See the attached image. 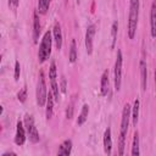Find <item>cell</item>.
Returning <instances> with one entry per match:
<instances>
[{
	"label": "cell",
	"mask_w": 156,
	"mask_h": 156,
	"mask_svg": "<svg viewBox=\"0 0 156 156\" xmlns=\"http://www.w3.org/2000/svg\"><path fill=\"white\" fill-rule=\"evenodd\" d=\"M132 118V107L129 104L123 106L122 117H121V129H119V138H118V154L122 156L124 154V145H126V135L129 127V119Z\"/></svg>",
	"instance_id": "obj_1"
},
{
	"label": "cell",
	"mask_w": 156,
	"mask_h": 156,
	"mask_svg": "<svg viewBox=\"0 0 156 156\" xmlns=\"http://www.w3.org/2000/svg\"><path fill=\"white\" fill-rule=\"evenodd\" d=\"M139 18V0H129V16H128V38L133 39L136 33Z\"/></svg>",
	"instance_id": "obj_2"
},
{
	"label": "cell",
	"mask_w": 156,
	"mask_h": 156,
	"mask_svg": "<svg viewBox=\"0 0 156 156\" xmlns=\"http://www.w3.org/2000/svg\"><path fill=\"white\" fill-rule=\"evenodd\" d=\"M51 41H52L51 33L48 30V32H45V34H44V37L41 39V43H40V46H39V51H38V60H39L40 63L45 62L49 58V56L51 54Z\"/></svg>",
	"instance_id": "obj_3"
},
{
	"label": "cell",
	"mask_w": 156,
	"mask_h": 156,
	"mask_svg": "<svg viewBox=\"0 0 156 156\" xmlns=\"http://www.w3.org/2000/svg\"><path fill=\"white\" fill-rule=\"evenodd\" d=\"M35 95H37V104L39 106H44L46 102V99H48V90H46V83H45V77H44L43 71H40V73H39Z\"/></svg>",
	"instance_id": "obj_4"
},
{
	"label": "cell",
	"mask_w": 156,
	"mask_h": 156,
	"mask_svg": "<svg viewBox=\"0 0 156 156\" xmlns=\"http://www.w3.org/2000/svg\"><path fill=\"white\" fill-rule=\"evenodd\" d=\"M122 62H123V56H122V51L117 50V56H116V61H115V89L118 91L121 89V84H122Z\"/></svg>",
	"instance_id": "obj_5"
},
{
	"label": "cell",
	"mask_w": 156,
	"mask_h": 156,
	"mask_svg": "<svg viewBox=\"0 0 156 156\" xmlns=\"http://www.w3.org/2000/svg\"><path fill=\"white\" fill-rule=\"evenodd\" d=\"M24 127H26V130L29 135V140L35 144L39 141V133L37 130V127L34 126V119L30 115H26L24 117Z\"/></svg>",
	"instance_id": "obj_6"
},
{
	"label": "cell",
	"mask_w": 156,
	"mask_h": 156,
	"mask_svg": "<svg viewBox=\"0 0 156 156\" xmlns=\"http://www.w3.org/2000/svg\"><path fill=\"white\" fill-rule=\"evenodd\" d=\"M49 78H50V83H51V91L54 93L55 96V101H58V84L56 82L57 78V72H56V65L52 61L50 65V69H49Z\"/></svg>",
	"instance_id": "obj_7"
},
{
	"label": "cell",
	"mask_w": 156,
	"mask_h": 156,
	"mask_svg": "<svg viewBox=\"0 0 156 156\" xmlns=\"http://www.w3.org/2000/svg\"><path fill=\"white\" fill-rule=\"evenodd\" d=\"M95 26L94 24H89L85 32V48H87V52L88 55L93 54V41H94V35H95Z\"/></svg>",
	"instance_id": "obj_8"
},
{
	"label": "cell",
	"mask_w": 156,
	"mask_h": 156,
	"mask_svg": "<svg viewBox=\"0 0 156 156\" xmlns=\"http://www.w3.org/2000/svg\"><path fill=\"white\" fill-rule=\"evenodd\" d=\"M26 141V127H23V123L21 121L17 122L16 126V135H15V143L17 145H23Z\"/></svg>",
	"instance_id": "obj_9"
},
{
	"label": "cell",
	"mask_w": 156,
	"mask_h": 156,
	"mask_svg": "<svg viewBox=\"0 0 156 156\" xmlns=\"http://www.w3.org/2000/svg\"><path fill=\"white\" fill-rule=\"evenodd\" d=\"M139 68H140V82H141V89L143 91L146 90V82H147V69H146V62L144 58L140 60L139 62Z\"/></svg>",
	"instance_id": "obj_10"
},
{
	"label": "cell",
	"mask_w": 156,
	"mask_h": 156,
	"mask_svg": "<svg viewBox=\"0 0 156 156\" xmlns=\"http://www.w3.org/2000/svg\"><path fill=\"white\" fill-rule=\"evenodd\" d=\"M54 40H55V45L56 49L60 50L62 48V30H61V26L58 22H56L54 24Z\"/></svg>",
	"instance_id": "obj_11"
},
{
	"label": "cell",
	"mask_w": 156,
	"mask_h": 156,
	"mask_svg": "<svg viewBox=\"0 0 156 156\" xmlns=\"http://www.w3.org/2000/svg\"><path fill=\"white\" fill-rule=\"evenodd\" d=\"M40 35V22H39V16L38 12L34 11L33 12V40L34 43H38Z\"/></svg>",
	"instance_id": "obj_12"
},
{
	"label": "cell",
	"mask_w": 156,
	"mask_h": 156,
	"mask_svg": "<svg viewBox=\"0 0 156 156\" xmlns=\"http://www.w3.org/2000/svg\"><path fill=\"white\" fill-rule=\"evenodd\" d=\"M150 26H151V37L156 38V0H154L152 4H151Z\"/></svg>",
	"instance_id": "obj_13"
},
{
	"label": "cell",
	"mask_w": 156,
	"mask_h": 156,
	"mask_svg": "<svg viewBox=\"0 0 156 156\" xmlns=\"http://www.w3.org/2000/svg\"><path fill=\"white\" fill-rule=\"evenodd\" d=\"M104 150L107 155H111L112 150V139H111V129L107 128L104 133Z\"/></svg>",
	"instance_id": "obj_14"
},
{
	"label": "cell",
	"mask_w": 156,
	"mask_h": 156,
	"mask_svg": "<svg viewBox=\"0 0 156 156\" xmlns=\"http://www.w3.org/2000/svg\"><path fill=\"white\" fill-rule=\"evenodd\" d=\"M54 101H55V96L52 91L48 93V99H46V111H45V116L48 119H50L52 117V108H54Z\"/></svg>",
	"instance_id": "obj_15"
},
{
	"label": "cell",
	"mask_w": 156,
	"mask_h": 156,
	"mask_svg": "<svg viewBox=\"0 0 156 156\" xmlns=\"http://www.w3.org/2000/svg\"><path fill=\"white\" fill-rule=\"evenodd\" d=\"M108 71H104L102 76H101V83H100V91L102 96H106L108 93Z\"/></svg>",
	"instance_id": "obj_16"
},
{
	"label": "cell",
	"mask_w": 156,
	"mask_h": 156,
	"mask_svg": "<svg viewBox=\"0 0 156 156\" xmlns=\"http://www.w3.org/2000/svg\"><path fill=\"white\" fill-rule=\"evenodd\" d=\"M71 150H72V141L68 139V140H65L61 146L58 147V151H57V155H65V156H68L71 154Z\"/></svg>",
	"instance_id": "obj_17"
},
{
	"label": "cell",
	"mask_w": 156,
	"mask_h": 156,
	"mask_svg": "<svg viewBox=\"0 0 156 156\" xmlns=\"http://www.w3.org/2000/svg\"><path fill=\"white\" fill-rule=\"evenodd\" d=\"M139 100L135 99L134 100V104H133V107H132V122H133V126L136 127V123H138V119H139Z\"/></svg>",
	"instance_id": "obj_18"
},
{
	"label": "cell",
	"mask_w": 156,
	"mask_h": 156,
	"mask_svg": "<svg viewBox=\"0 0 156 156\" xmlns=\"http://www.w3.org/2000/svg\"><path fill=\"white\" fill-rule=\"evenodd\" d=\"M88 115H89V106H88L87 104H84L83 107H82V111H80V113H79V116H78V118H77V124H78V126H82V124L87 121Z\"/></svg>",
	"instance_id": "obj_19"
},
{
	"label": "cell",
	"mask_w": 156,
	"mask_h": 156,
	"mask_svg": "<svg viewBox=\"0 0 156 156\" xmlns=\"http://www.w3.org/2000/svg\"><path fill=\"white\" fill-rule=\"evenodd\" d=\"M140 151H139V133L135 132L134 135H133V144H132V155L133 156H136L139 155Z\"/></svg>",
	"instance_id": "obj_20"
},
{
	"label": "cell",
	"mask_w": 156,
	"mask_h": 156,
	"mask_svg": "<svg viewBox=\"0 0 156 156\" xmlns=\"http://www.w3.org/2000/svg\"><path fill=\"white\" fill-rule=\"evenodd\" d=\"M69 62L71 63H74L77 61V45H76V40L72 39L71 41V48H69Z\"/></svg>",
	"instance_id": "obj_21"
},
{
	"label": "cell",
	"mask_w": 156,
	"mask_h": 156,
	"mask_svg": "<svg viewBox=\"0 0 156 156\" xmlns=\"http://www.w3.org/2000/svg\"><path fill=\"white\" fill-rule=\"evenodd\" d=\"M50 2H51V0H38V11H39V13L45 15L49 10Z\"/></svg>",
	"instance_id": "obj_22"
},
{
	"label": "cell",
	"mask_w": 156,
	"mask_h": 156,
	"mask_svg": "<svg viewBox=\"0 0 156 156\" xmlns=\"http://www.w3.org/2000/svg\"><path fill=\"white\" fill-rule=\"evenodd\" d=\"M74 104H76V96L72 98V100L69 101V104L67 105V108H66V118L67 119H71L73 117V112H74Z\"/></svg>",
	"instance_id": "obj_23"
},
{
	"label": "cell",
	"mask_w": 156,
	"mask_h": 156,
	"mask_svg": "<svg viewBox=\"0 0 156 156\" xmlns=\"http://www.w3.org/2000/svg\"><path fill=\"white\" fill-rule=\"evenodd\" d=\"M117 29H118V23L117 21H115L111 27V48H115L116 39H117Z\"/></svg>",
	"instance_id": "obj_24"
},
{
	"label": "cell",
	"mask_w": 156,
	"mask_h": 156,
	"mask_svg": "<svg viewBox=\"0 0 156 156\" xmlns=\"http://www.w3.org/2000/svg\"><path fill=\"white\" fill-rule=\"evenodd\" d=\"M17 99H18L20 102H24V101H26V99H27V87H26V85L18 91V94H17Z\"/></svg>",
	"instance_id": "obj_25"
},
{
	"label": "cell",
	"mask_w": 156,
	"mask_h": 156,
	"mask_svg": "<svg viewBox=\"0 0 156 156\" xmlns=\"http://www.w3.org/2000/svg\"><path fill=\"white\" fill-rule=\"evenodd\" d=\"M20 73H21V66H20V62L16 61L15 62V80L20 79Z\"/></svg>",
	"instance_id": "obj_26"
},
{
	"label": "cell",
	"mask_w": 156,
	"mask_h": 156,
	"mask_svg": "<svg viewBox=\"0 0 156 156\" xmlns=\"http://www.w3.org/2000/svg\"><path fill=\"white\" fill-rule=\"evenodd\" d=\"M61 91L65 94L66 93V78L62 76L61 77Z\"/></svg>",
	"instance_id": "obj_27"
},
{
	"label": "cell",
	"mask_w": 156,
	"mask_h": 156,
	"mask_svg": "<svg viewBox=\"0 0 156 156\" xmlns=\"http://www.w3.org/2000/svg\"><path fill=\"white\" fill-rule=\"evenodd\" d=\"M7 155H12V156H16V152H5V154H2V156H7Z\"/></svg>",
	"instance_id": "obj_28"
},
{
	"label": "cell",
	"mask_w": 156,
	"mask_h": 156,
	"mask_svg": "<svg viewBox=\"0 0 156 156\" xmlns=\"http://www.w3.org/2000/svg\"><path fill=\"white\" fill-rule=\"evenodd\" d=\"M18 2H20V0H12V4H13V6H15V7L18 5Z\"/></svg>",
	"instance_id": "obj_29"
},
{
	"label": "cell",
	"mask_w": 156,
	"mask_h": 156,
	"mask_svg": "<svg viewBox=\"0 0 156 156\" xmlns=\"http://www.w3.org/2000/svg\"><path fill=\"white\" fill-rule=\"evenodd\" d=\"M155 93H156V69H155Z\"/></svg>",
	"instance_id": "obj_30"
}]
</instances>
